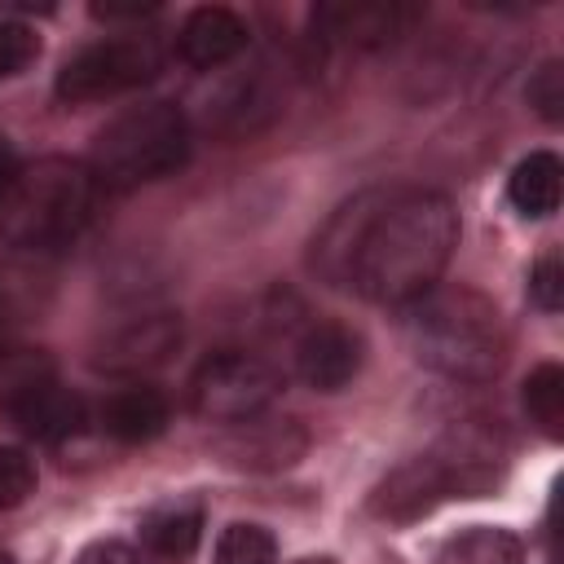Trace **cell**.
Masks as SVG:
<instances>
[{
	"instance_id": "cell-1",
	"label": "cell",
	"mask_w": 564,
	"mask_h": 564,
	"mask_svg": "<svg viewBox=\"0 0 564 564\" xmlns=\"http://www.w3.org/2000/svg\"><path fill=\"white\" fill-rule=\"evenodd\" d=\"M458 242V212L436 189H392L375 212L357 264L352 291L375 304L405 308L423 291L436 286Z\"/></svg>"
},
{
	"instance_id": "cell-2",
	"label": "cell",
	"mask_w": 564,
	"mask_h": 564,
	"mask_svg": "<svg viewBox=\"0 0 564 564\" xmlns=\"http://www.w3.org/2000/svg\"><path fill=\"white\" fill-rule=\"evenodd\" d=\"M410 352L458 383H485L507 361V326L489 295L471 286H432L401 317Z\"/></svg>"
},
{
	"instance_id": "cell-3",
	"label": "cell",
	"mask_w": 564,
	"mask_h": 564,
	"mask_svg": "<svg viewBox=\"0 0 564 564\" xmlns=\"http://www.w3.org/2000/svg\"><path fill=\"white\" fill-rule=\"evenodd\" d=\"M97 207V181L84 163L40 159L18 167L0 194V238L18 251H62L70 247Z\"/></svg>"
},
{
	"instance_id": "cell-4",
	"label": "cell",
	"mask_w": 564,
	"mask_h": 564,
	"mask_svg": "<svg viewBox=\"0 0 564 564\" xmlns=\"http://www.w3.org/2000/svg\"><path fill=\"white\" fill-rule=\"evenodd\" d=\"M189 145L194 137L185 110L172 101H145L123 110L97 132L88 172L97 189H137L185 167Z\"/></svg>"
},
{
	"instance_id": "cell-5",
	"label": "cell",
	"mask_w": 564,
	"mask_h": 564,
	"mask_svg": "<svg viewBox=\"0 0 564 564\" xmlns=\"http://www.w3.org/2000/svg\"><path fill=\"white\" fill-rule=\"evenodd\" d=\"M278 388H282V375L264 357H256L247 348H220L198 361V370L189 379V405L198 419L229 427V423L264 414L269 401L278 397Z\"/></svg>"
},
{
	"instance_id": "cell-6",
	"label": "cell",
	"mask_w": 564,
	"mask_h": 564,
	"mask_svg": "<svg viewBox=\"0 0 564 564\" xmlns=\"http://www.w3.org/2000/svg\"><path fill=\"white\" fill-rule=\"evenodd\" d=\"M163 66L159 40L154 35H110L88 48H79L62 70H57V97L62 101H101L132 93L150 84Z\"/></svg>"
},
{
	"instance_id": "cell-7",
	"label": "cell",
	"mask_w": 564,
	"mask_h": 564,
	"mask_svg": "<svg viewBox=\"0 0 564 564\" xmlns=\"http://www.w3.org/2000/svg\"><path fill=\"white\" fill-rule=\"evenodd\" d=\"M427 454L441 463L449 498H485V494H494V485L502 480V467H507V449H502L498 432H489L480 423L449 427Z\"/></svg>"
},
{
	"instance_id": "cell-8",
	"label": "cell",
	"mask_w": 564,
	"mask_h": 564,
	"mask_svg": "<svg viewBox=\"0 0 564 564\" xmlns=\"http://www.w3.org/2000/svg\"><path fill=\"white\" fill-rule=\"evenodd\" d=\"M216 449L229 467H242V471H282L291 463L304 458L308 449V432L295 423V419H278V414H256V419H242V423H229L220 436H216Z\"/></svg>"
},
{
	"instance_id": "cell-9",
	"label": "cell",
	"mask_w": 564,
	"mask_h": 564,
	"mask_svg": "<svg viewBox=\"0 0 564 564\" xmlns=\"http://www.w3.org/2000/svg\"><path fill=\"white\" fill-rule=\"evenodd\" d=\"M181 344V317L176 313H141L123 326H115L97 344V370L106 375H141L163 366Z\"/></svg>"
},
{
	"instance_id": "cell-10",
	"label": "cell",
	"mask_w": 564,
	"mask_h": 564,
	"mask_svg": "<svg viewBox=\"0 0 564 564\" xmlns=\"http://www.w3.org/2000/svg\"><path fill=\"white\" fill-rule=\"evenodd\" d=\"M366 361V344L344 322H317L295 344V375L317 392H339Z\"/></svg>"
},
{
	"instance_id": "cell-11",
	"label": "cell",
	"mask_w": 564,
	"mask_h": 564,
	"mask_svg": "<svg viewBox=\"0 0 564 564\" xmlns=\"http://www.w3.org/2000/svg\"><path fill=\"white\" fill-rule=\"evenodd\" d=\"M441 502H449V485L432 454H419V458L392 467L370 494V511L388 524H414L427 511H436Z\"/></svg>"
},
{
	"instance_id": "cell-12",
	"label": "cell",
	"mask_w": 564,
	"mask_h": 564,
	"mask_svg": "<svg viewBox=\"0 0 564 564\" xmlns=\"http://www.w3.org/2000/svg\"><path fill=\"white\" fill-rule=\"evenodd\" d=\"M388 194H392V189H366V194H357V198L344 203V207L326 220V229L317 234V242H313V269H317L330 286H348V282H352V264H357L361 238H366V229H370V220H375V212L383 207Z\"/></svg>"
},
{
	"instance_id": "cell-13",
	"label": "cell",
	"mask_w": 564,
	"mask_h": 564,
	"mask_svg": "<svg viewBox=\"0 0 564 564\" xmlns=\"http://www.w3.org/2000/svg\"><path fill=\"white\" fill-rule=\"evenodd\" d=\"M251 44V26L225 9V4H203L181 22L176 35V53L194 66V70H216L225 62H234L242 48Z\"/></svg>"
},
{
	"instance_id": "cell-14",
	"label": "cell",
	"mask_w": 564,
	"mask_h": 564,
	"mask_svg": "<svg viewBox=\"0 0 564 564\" xmlns=\"http://www.w3.org/2000/svg\"><path fill=\"white\" fill-rule=\"evenodd\" d=\"M414 18V9L405 4H322L313 13V26L322 31V40H344V44H357V48H383L392 44L405 22Z\"/></svg>"
},
{
	"instance_id": "cell-15",
	"label": "cell",
	"mask_w": 564,
	"mask_h": 564,
	"mask_svg": "<svg viewBox=\"0 0 564 564\" xmlns=\"http://www.w3.org/2000/svg\"><path fill=\"white\" fill-rule=\"evenodd\" d=\"M9 414L18 419V427L26 436H35L44 445H57V441H66V436H75L84 427V401L70 388H62L57 379L35 383Z\"/></svg>"
},
{
	"instance_id": "cell-16",
	"label": "cell",
	"mask_w": 564,
	"mask_h": 564,
	"mask_svg": "<svg viewBox=\"0 0 564 564\" xmlns=\"http://www.w3.org/2000/svg\"><path fill=\"white\" fill-rule=\"evenodd\" d=\"M101 432L123 441V445H141V441H154L163 427H167V397L159 388H119L101 401V414H97Z\"/></svg>"
},
{
	"instance_id": "cell-17",
	"label": "cell",
	"mask_w": 564,
	"mask_h": 564,
	"mask_svg": "<svg viewBox=\"0 0 564 564\" xmlns=\"http://www.w3.org/2000/svg\"><path fill=\"white\" fill-rule=\"evenodd\" d=\"M203 538V507L198 502H163L154 511H145L141 520V546L163 560V564H181Z\"/></svg>"
},
{
	"instance_id": "cell-18",
	"label": "cell",
	"mask_w": 564,
	"mask_h": 564,
	"mask_svg": "<svg viewBox=\"0 0 564 564\" xmlns=\"http://www.w3.org/2000/svg\"><path fill=\"white\" fill-rule=\"evenodd\" d=\"M560 189H564V167L551 150H533L529 159L516 163L511 181H507V198L520 216L542 220L560 207Z\"/></svg>"
},
{
	"instance_id": "cell-19",
	"label": "cell",
	"mask_w": 564,
	"mask_h": 564,
	"mask_svg": "<svg viewBox=\"0 0 564 564\" xmlns=\"http://www.w3.org/2000/svg\"><path fill=\"white\" fill-rule=\"evenodd\" d=\"M432 564H524V546L511 529L498 524H467L458 533H449Z\"/></svg>"
},
{
	"instance_id": "cell-20",
	"label": "cell",
	"mask_w": 564,
	"mask_h": 564,
	"mask_svg": "<svg viewBox=\"0 0 564 564\" xmlns=\"http://www.w3.org/2000/svg\"><path fill=\"white\" fill-rule=\"evenodd\" d=\"M524 410H529V419L538 423L542 436H551V441L564 436V370L555 361L538 366L524 379Z\"/></svg>"
},
{
	"instance_id": "cell-21",
	"label": "cell",
	"mask_w": 564,
	"mask_h": 564,
	"mask_svg": "<svg viewBox=\"0 0 564 564\" xmlns=\"http://www.w3.org/2000/svg\"><path fill=\"white\" fill-rule=\"evenodd\" d=\"M44 379H53L48 352H40V348H0V410H13Z\"/></svg>"
},
{
	"instance_id": "cell-22",
	"label": "cell",
	"mask_w": 564,
	"mask_h": 564,
	"mask_svg": "<svg viewBox=\"0 0 564 564\" xmlns=\"http://www.w3.org/2000/svg\"><path fill=\"white\" fill-rule=\"evenodd\" d=\"M278 546L260 524H229L216 542V560L212 564H273Z\"/></svg>"
},
{
	"instance_id": "cell-23",
	"label": "cell",
	"mask_w": 564,
	"mask_h": 564,
	"mask_svg": "<svg viewBox=\"0 0 564 564\" xmlns=\"http://www.w3.org/2000/svg\"><path fill=\"white\" fill-rule=\"evenodd\" d=\"M35 489V463L18 445H0V511H13Z\"/></svg>"
},
{
	"instance_id": "cell-24",
	"label": "cell",
	"mask_w": 564,
	"mask_h": 564,
	"mask_svg": "<svg viewBox=\"0 0 564 564\" xmlns=\"http://www.w3.org/2000/svg\"><path fill=\"white\" fill-rule=\"evenodd\" d=\"M40 57V35L26 22H0V79L22 75Z\"/></svg>"
},
{
	"instance_id": "cell-25",
	"label": "cell",
	"mask_w": 564,
	"mask_h": 564,
	"mask_svg": "<svg viewBox=\"0 0 564 564\" xmlns=\"http://www.w3.org/2000/svg\"><path fill=\"white\" fill-rule=\"evenodd\" d=\"M529 106L546 123H560L564 119V66L560 62H546V66L533 70V79H529Z\"/></svg>"
},
{
	"instance_id": "cell-26",
	"label": "cell",
	"mask_w": 564,
	"mask_h": 564,
	"mask_svg": "<svg viewBox=\"0 0 564 564\" xmlns=\"http://www.w3.org/2000/svg\"><path fill=\"white\" fill-rule=\"evenodd\" d=\"M529 295H533L538 308L560 313V304H564V264H560V256H542V260L533 264V273H529Z\"/></svg>"
},
{
	"instance_id": "cell-27",
	"label": "cell",
	"mask_w": 564,
	"mask_h": 564,
	"mask_svg": "<svg viewBox=\"0 0 564 564\" xmlns=\"http://www.w3.org/2000/svg\"><path fill=\"white\" fill-rule=\"evenodd\" d=\"M75 564H137V555L123 542H93V546L79 551Z\"/></svg>"
},
{
	"instance_id": "cell-28",
	"label": "cell",
	"mask_w": 564,
	"mask_h": 564,
	"mask_svg": "<svg viewBox=\"0 0 564 564\" xmlns=\"http://www.w3.org/2000/svg\"><path fill=\"white\" fill-rule=\"evenodd\" d=\"M13 172H18V159H13V150H9V141L0 137V194H4V185L13 181Z\"/></svg>"
},
{
	"instance_id": "cell-29",
	"label": "cell",
	"mask_w": 564,
	"mask_h": 564,
	"mask_svg": "<svg viewBox=\"0 0 564 564\" xmlns=\"http://www.w3.org/2000/svg\"><path fill=\"white\" fill-rule=\"evenodd\" d=\"M295 564H335L330 555H308V560H295Z\"/></svg>"
},
{
	"instance_id": "cell-30",
	"label": "cell",
	"mask_w": 564,
	"mask_h": 564,
	"mask_svg": "<svg viewBox=\"0 0 564 564\" xmlns=\"http://www.w3.org/2000/svg\"><path fill=\"white\" fill-rule=\"evenodd\" d=\"M0 564H13V555H9V551H0Z\"/></svg>"
}]
</instances>
